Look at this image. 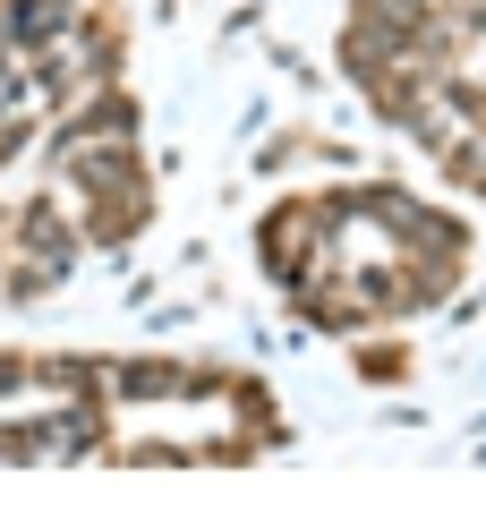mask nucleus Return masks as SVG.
Listing matches in <instances>:
<instances>
[{
  "mask_svg": "<svg viewBox=\"0 0 486 512\" xmlns=\"http://www.w3.org/2000/svg\"><path fill=\"white\" fill-rule=\"evenodd\" d=\"M265 274L324 333H367L461 291L469 231L401 188H333L265 214Z\"/></svg>",
  "mask_w": 486,
  "mask_h": 512,
  "instance_id": "1",
  "label": "nucleus"
}]
</instances>
